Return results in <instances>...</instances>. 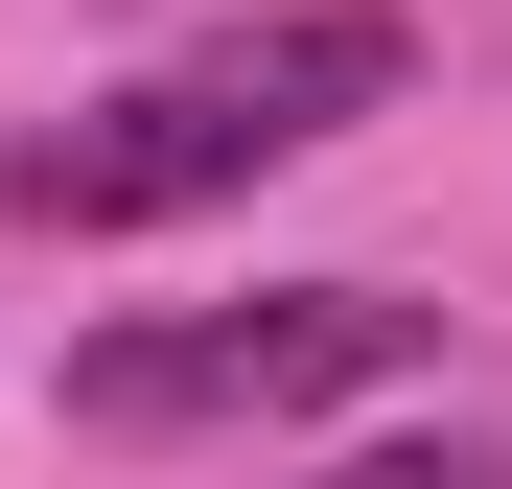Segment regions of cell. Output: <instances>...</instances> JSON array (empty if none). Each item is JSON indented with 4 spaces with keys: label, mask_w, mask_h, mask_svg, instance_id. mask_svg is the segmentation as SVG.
<instances>
[{
    "label": "cell",
    "mask_w": 512,
    "mask_h": 489,
    "mask_svg": "<svg viewBox=\"0 0 512 489\" xmlns=\"http://www.w3.org/2000/svg\"><path fill=\"white\" fill-rule=\"evenodd\" d=\"M396 94H419V24L396 0H280V24H210V47L117 70V94L24 117L0 140V210L24 233H163V210H233V187H280V163H326Z\"/></svg>",
    "instance_id": "1"
},
{
    "label": "cell",
    "mask_w": 512,
    "mask_h": 489,
    "mask_svg": "<svg viewBox=\"0 0 512 489\" xmlns=\"http://www.w3.org/2000/svg\"><path fill=\"white\" fill-rule=\"evenodd\" d=\"M443 373V303L396 280H256V303H163L70 350V420L94 443H280V420H350V396Z\"/></svg>",
    "instance_id": "2"
},
{
    "label": "cell",
    "mask_w": 512,
    "mask_h": 489,
    "mask_svg": "<svg viewBox=\"0 0 512 489\" xmlns=\"http://www.w3.org/2000/svg\"><path fill=\"white\" fill-rule=\"evenodd\" d=\"M326 489H512V466H489V443H350Z\"/></svg>",
    "instance_id": "3"
}]
</instances>
